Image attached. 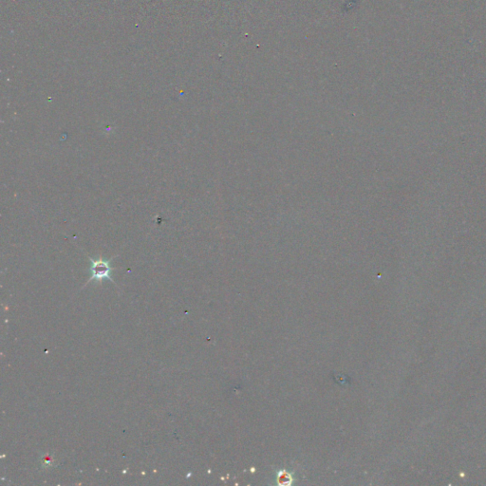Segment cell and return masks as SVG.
<instances>
[{"label": "cell", "instance_id": "6da1fadb", "mask_svg": "<svg viewBox=\"0 0 486 486\" xmlns=\"http://www.w3.org/2000/svg\"><path fill=\"white\" fill-rule=\"evenodd\" d=\"M87 257L90 262V267H89L90 276H89V279H88V281L85 286H87V284L90 283L92 281H96V282L102 284V282L106 279H108L109 281H111L112 283L115 284L114 279L111 277V273L113 271V268L111 267V262L114 257H111L109 260H105L102 256H100L97 260L90 257L89 255H87Z\"/></svg>", "mask_w": 486, "mask_h": 486}]
</instances>
